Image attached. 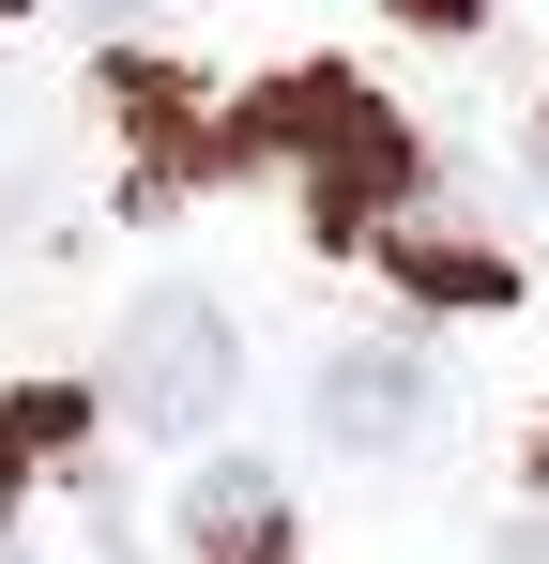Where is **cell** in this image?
I'll list each match as a JSON object with an SVG mask.
<instances>
[{"instance_id":"cell-7","label":"cell","mask_w":549,"mask_h":564,"mask_svg":"<svg viewBox=\"0 0 549 564\" xmlns=\"http://www.w3.org/2000/svg\"><path fill=\"white\" fill-rule=\"evenodd\" d=\"M488 564H549V519H535V534H504V550H488Z\"/></svg>"},{"instance_id":"cell-1","label":"cell","mask_w":549,"mask_h":564,"mask_svg":"<svg viewBox=\"0 0 549 564\" xmlns=\"http://www.w3.org/2000/svg\"><path fill=\"white\" fill-rule=\"evenodd\" d=\"M229 153H274L336 245H366L397 198H428V153H412V122H397L381 93H352V77H274L260 107H229Z\"/></svg>"},{"instance_id":"cell-8","label":"cell","mask_w":549,"mask_h":564,"mask_svg":"<svg viewBox=\"0 0 549 564\" xmlns=\"http://www.w3.org/2000/svg\"><path fill=\"white\" fill-rule=\"evenodd\" d=\"M0 15H31V0H0Z\"/></svg>"},{"instance_id":"cell-3","label":"cell","mask_w":549,"mask_h":564,"mask_svg":"<svg viewBox=\"0 0 549 564\" xmlns=\"http://www.w3.org/2000/svg\"><path fill=\"white\" fill-rule=\"evenodd\" d=\"M229 397H245L229 305L214 290H138L122 336H107V412L153 427V443H198V427H229Z\"/></svg>"},{"instance_id":"cell-6","label":"cell","mask_w":549,"mask_h":564,"mask_svg":"<svg viewBox=\"0 0 549 564\" xmlns=\"http://www.w3.org/2000/svg\"><path fill=\"white\" fill-rule=\"evenodd\" d=\"M183 550L198 564H290V488L260 458H198L183 473Z\"/></svg>"},{"instance_id":"cell-4","label":"cell","mask_w":549,"mask_h":564,"mask_svg":"<svg viewBox=\"0 0 549 564\" xmlns=\"http://www.w3.org/2000/svg\"><path fill=\"white\" fill-rule=\"evenodd\" d=\"M428 427H443V367H428L412 336L321 351V443H336V458H412Z\"/></svg>"},{"instance_id":"cell-5","label":"cell","mask_w":549,"mask_h":564,"mask_svg":"<svg viewBox=\"0 0 549 564\" xmlns=\"http://www.w3.org/2000/svg\"><path fill=\"white\" fill-rule=\"evenodd\" d=\"M366 260L412 290V305H504V290H519V275H504V245H488V229H443L428 198H397V214L366 229Z\"/></svg>"},{"instance_id":"cell-2","label":"cell","mask_w":549,"mask_h":564,"mask_svg":"<svg viewBox=\"0 0 549 564\" xmlns=\"http://www.w3.org/2000/svg\"><path fill=\"white\" fill-rule=\"evenodd\" d=\"M0 564H138V519L92 458V397H0Z\"/></svg>"}]
</instances>
